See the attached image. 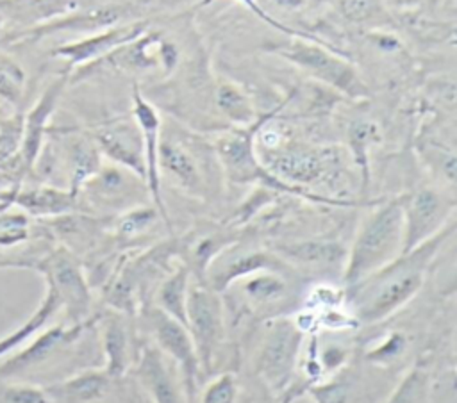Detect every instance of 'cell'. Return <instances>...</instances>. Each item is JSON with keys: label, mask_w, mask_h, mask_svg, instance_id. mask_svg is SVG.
<instances>
[{"label": "cell", "mask_w": 457, "mask_h": 403, "mask_svg": "<svg viewBox=\"0 0 457 403\" xmlns=\"http://www.w3.org/2000/svg\"><path fill=\"white\" fill-rule=\"evenodd\" d=\"M453 230L455 221L421 246L398 255L362 282L345 287V305L357 325L382 323L403 308L425 285L432 260Z\"/></svg>", "instance_id": "6da1fadb"}, {"label": "cell", "mask_w": 457, "mask_h": 403, "mask_svg": "<svg viewBox=\"0 0 457 403\" xmlns=\"http://www.w3.org/2000/svg\"><path fill=\"white\" fill-rule=\"evenodd\" d=\"M403 248L402 194L389 200H377L371 210L361 219L355 237L346 250L343 284L352 287L371 276L398 255Z\"/></svg>", "instance_id": "7a4b0ae2"}, {"label": "cell", "mask_w": 457, "mask_h": 403, "mask_svg": "<svg viewBox=\"0 0 457 403\" xmlns=\"http://www.w3.org/2000/svg\"><path fill=\"white\" fill-rule=\"evenodd\" d=\"M268 52L296 66L341 96L350 100H366L370 96V89L357 66L332 43L302 36H286V41L270 46Z\"/></svg>", "instance_id": "3957f363"}, {"label": "cell", "mask_w": 457, "mask_h": 403, "mask_svg": "<svg viewBox=\"0 0 457 403\" xmlns=\"http://www.w3.org/2000/svg\"><path fill=\"white\" fill-rule=\"evenodd\" d=\"M212 166L218 159L211 141L198 139L180 128H168L162 123L159 143V171L168 177L182 193L204 200L211 194Z\"/></svg>", "instance_id": "277c9868"}, {"label": "cell", "mask_w": 457, "mask_h": 403, "mask_svg": "<svg viewBox=\"0 0 457 403\" xmlns=\"http://www.w3.org/2000/svg\"><path fill=\"white\" fill-rule=\"evenodd\" d=\"M80 202L100 218H114L148 203L150 194L145 178L107 160L77 189V203Z\"/></svg>", "instance_id": "5b68a950"}, {"label": "cell", "mask_w": 457, "mask_h": 403, "mask_svg": "<svg viewBox=\"0 0 457 403\" xmlns=\"http://www.w3.org/2000/svg\"><path fill=\"white\" fill-rule=\"evenodd\" d=\"M186 328L193 339L202 374L211 376L227 337V323L221 294L209 287L205 280L191 278L186 305Z\"/></svg>", "instance_id": "8992f818"}, {"label": "cell", "mask_w": 457, "mask_h": 403, "mask_svg": "<svg viewBox=\"0 0 457 403\" xmlns=\"http://www.w3.org/2000/svg\"><path fill=\"white\" fill-rule=\"evenodd\" d=\"M305 332L296 319L270 317L255 353V373L273 391H284L295 376Z\"/></svg>", "instance_id": "52a82bcc"}, {"label": "cell", "mask_w": 457, "mask_h": 403, "mask_svg": "<svg viewBox=\"0 0 457 403\" xmlns=\"http://www.w3.org/2000/svg\"><path fill=\"white\" fill-rule=\"evenodd\" d=\"M403 248L407 253L453 223L455 196L436 185H423L402 194Z\"/></svg>", "instance_id": "ba28073f"}, {"label": "cell", "mask_w": 457, "mask_h": 403, "mask_svg": "<svg viewBox=\"0 0 457 403\" xmlns=\"http://www.w3.org/2000/svg\"><path fill=\"white\" fill-rule=\"evenodd\" d=\"M143 314L148 323L154 344L179 371L187 403H195L198 396L200 376L204 374L187 328L154 305L145 307Z\"/></svg>", "instance_id": "9c48e42d"}, {"label": "cell", "mask_w": 457, "mask_h": 403, "mask_svg": "<svg viewBox=\"0 0 457 403\" xmlns=\"http://www.w3.org/2000/svg\"><path fill=\"white\" fill-rule=\"evenodd\" d=\"M48 287L57 294L71 325L89 319L91 289L75 253L64 246L55 248L36 264Z\"/></svg>", "instance_id": "30bf717a"}, {"label": "cell", "mask_w": 457, "mask_h": 403, "mask_svg": "<svg viewBox=\"0 0 457 403\" xmlns=\"http://www.w3.org/2000/svg\"><path fill=\"white\" fill-rule=\"evenodd\" d=\"M105 59L114 68L129 75L164 78L175 71L180 59V50L170 37L157 30L146 29L136 39L123 45Z\"/></svg>", "instance_id": "8fae6325"}, {"label": "cell", "mask_w": 457, "mask_h": 403, "mask_svg": "<svg viewBox=\"0 0 457 403\" xmlns=\"http://www.w3.org/2000/svg\"><path fill=\"white\" fill-rule=\"evenodd\" d=\"M132 118L139 127L143 139V157H145V182L148 187L150 202L157 209L164 225L170 228V214L162 198V177L159 171V143L162 118L152 102L145 98L137 84L132 87Z\"/></svg>", "instance_id": "7c38bea8"}, {"label": "cell", "mask_w": 457, "mask_h": 403, "mask_svg": "<svg viewBox=\"0 0 457 403\" xmlns=\"http://www.w3.org/2000/svg\"><path fill=\"white\" fill-rule=\"evenodd\" d=\"M148 29L146 21L116 23L104 30L91 32L77 41H68L54 48V57L64 59L70 68L89 66L104 61L123 45L136 39Z\"/></svg>", "instance_id": "4fadbf2b"}, {"label": "cell", "mask_w": 457, "mask_h": 403, "mask_svg": "<svg viewBox=\"0 0 457 403\" xmlns=\"http://www.w3.org/2000/svg\"><path fill=\"white\" fill-rule=\"evenodd\" d=\"M236 244L221 251L205 273V284L216 292L223 294L236 282L259 273V271H278L286 273L287 264L273 250H245L236 251Z\"/></svg>", "instance_id": "5bb4252c"}, {"label": "cell", "mask_w": 457, "mask_h": 403, "mask_svg": "<svg viewBox=\"0 0 457 403\" xmlns=\"http://www.w3.org/2000/svg\"><path fill=\"white\" fill-rule=\"evenodd\" d=\"M102 157L145 178L143 139L134 118H116L93 128L89 134Z\"/></svg>", "instance_id": "9a60e30c"}, {"label": "cell", "mask_w": 457, "mask_h": 403, "mask_svg": "<svg viewBox=\"0 0 457 403\" xmlns=\"http://www.w3.org/2000/svg\"><path fill=\"white\" fill-rule=\"evenodd\" d=\"M132 373L154 403H187L182 382L155 344L141 348Z\"/></svg>", "instance_id": "2e32d148"}, {"label": "cell", "mask_w": 457, "mask_h": 403, "mask_svg": "<svg viewBox=\"0 0 457 403\" xmlns=\"http://www.w3.org/2000/svg\"><path fill=\"white\" fill-rule=\"evenodd\" d=\"M273 251L287 264L303 271H339L343 275L346 248L328 239H302L273 246Z\"/></svg>", "instance_id": "e0dca14e"}, {"label": "cell", "mask_w": 457, "mask_h": 403, "mask_svg": "<svg viewBox=\"0 0 457 403\" xmlns=\"http://www.w3.org/2000/svg\"><path fill=\"white\" fill-rule=\"evenodd\" d=\"M70 80V75L64 73L55 78L34 103V107L23 118V130H21V144H20V157L23 160L25 169H30L43 150L45 136L48 132V121L61 100V95Z\"/></svg>", "instance_id": "ac0fdd59"}, {"label": "cell", "mask_w": 457, "mask_h": 403, "mask_svg": "<svg viewBox=\"0 0 457 403\" xmlns=\"http://www.w3.org/2000/svg\"><path fill=\"white\" fill-rule=\"evenodd\" d=\"M114 380L104 367H93L55 382L45 391L55 403H100L111 394Z\"/></svg>", "instance_id": "d6986e66"}, {"label": "cell", "mask_w": 457, "mask_h": 403, "mask_svg": "<svg viewBox=\"0 0 457 403\" xmlns=\"http://www.w3.org/2000/svg\"><path fill=\"white\" fill-rule=\"evenodd\" d=\"M125 16V7L116 4H107L86 11H71L64 16H59L55 20H50L46 23L36 25L23 32V36H46L55 32H96L104 30L107 27H112L116 23H121V18Z\"/></svg>", "instance_id": "ffe728a7"}, {"label": "cell", "mask_w": 457, "mask_h": 403, "mask_svg": "<svg viewBox=\"0 0 457 403\" xmlns=\"http://www.w3.org/2000/svg\"><path fill=\"white\" fill-rule=\"evenodd\" d=\"M100 346L105 360L104 369L114 378L123 376L132 364L130 335L123 314L112 310L100 319Z\"/></svg>", "instance_id": "44dd1931"}, {"label": "cell", "mask_w": 457, "mask_h": 403, "mask_svg": "<svg viewBox=\"0 0 457 403\" xmlns=\"http://www.w3.org/2000/svg\"><path fill=\"white\" fill-rule=\"evenodd\" d=\"M234 285L239 287L245 301L255 310L271 312V308H278V305L291 300L284 273L278 271H259L236 282Z\"/></svg>", "instance_id": "7402d4cb"}, {"label": "cell", "mask_w": 457, "mask_h": 403, "mask_svg": "<svg viewBox=\"0 0 457 403\" xmlns=\"http://www.w3.org/2000/svg\"><path fill=\"white\" fill-rule=\"evenodd\" d=\"M212 100L216 112L225 119V123H228V127H248L261 116L250 95L228 78L220 77L214 82Z\"/></svg>", "instance_id": "603a6c76"}, {"label": "cell", "mask_w": 457, "mask_h": 403, "mask_svg": "<svg viewBox=\"0 0 457 403\" xmlns=\"http://www.w3.org/2000/svg\"><path fill=\"white\" fill-rule=\"evenodd\" d=\"M191 271L180 260L173 266V269L159 282L154 292V307L168 314L170 317L177 319L186 326V305H187V292L191 284Z\"/></svg>", "instance_id": "cb8c5ba5"}, {"label": "cell", "mask_w": 457, "mask_h": 403, "mask_svg": "<svg viewBox=\"0 0 457 403\" xmlns=\"http://www.w3.org/2000/svg\"><path fill=\"white\" fill-rule=\"evenodd\" d=\"M382 139L380 128L377 123L370 119H357L348 125L346 130V143H348V153L352 157V162L359 169L361 177V193L364 194L371 182V162H370V152L373 146H377Z\"/></svg>", "instance_id": "d4e9b609"}, {"label": "cell", "mask_w": 457, "mask_h": 403, "mask_svg": "<svg viewBox=\"0 0 457 403\" xmlns=\"http://www.w3.org/2000/svg\"><path fill=\"white\" fill-rule=\"evenodd\" d=\"M159 221H162V218L159 216L157 209L152 203H145L114 216L111 219L109 234L114 243L129 246L148 235L150 230L159 225Z\"/></svg>", "instance_id": "484cf974"}, {"label": "cell", "mask_w": 457, "mask_h": 403, "mask_svg": "<svg viewBox=\"0 0 457 403\" xmlns=\"http://www.w3.org/2000/svg\"><path fill=\"white\" fill-rule=\"evenodd\" d=\"M16 203L36 216H62L77 210V194L70 189L43 185L18 194Z\"/></svg>", "instance_id": "4316f807"}, {"label": "cell", "mask_w": 457, "mask_h": 403, "mask_svg": "<svg viewBox=\"0 0 457 403\" xmlns=\"http://www.w3.org/2000/svg\"><path fill=\"white\" fill-rule=\"evenodd\" d=\"M79 2L80 0H4L0 7L16 20H29L41 25L79 9Z\"/></svg>", "instance_id": "83f0119b"}, {"label": "cell", "mask_w": 457, "mask_h": 403, "mask_svg": "<svg viewBox=\"0 0 457 403\" xmlns=\"http://www.w3.org/2000/svg\"><path fill=\"white\" fill-rule=\"evenodd\" d=\"M430 385L428 366L418 362L400 378L386 403H430Z\"/></svg>", "instance_id": "f1b7e54d"}, {"label": "cell", "mask_w": 457, "mask_h": 403, "mask_svg": "<svg viewBox=\"0 0 457 403\" xmlns=\"http://www.w3.org/2000/svg\"><path fill=\"white\" fill-rule=\"evenodd\" d=\"M341 16L353 25L366 27L370 30L384 29L391 25V16L382 0H339Z\"/></svg>", "instance_id": "f546056e"}, {"label": "cell", "mask_w": 457, "mask_h": 403, "mask_svg": "<svg viewBox=\"0 0 457 403\" xmlns=\"http://www.w3.org/2000/svg\"><path fill=\"white\" fill-rule=\"evenodd\" d=\"M25 70L12 59L0 53V98L18 105L25 93Z\"/></svg>", "instance_id": "4dcf8cb0"}, {"label": "cell", "mask_w": 457, "mask_h": 403, "mask_svg": "<svg viewBox=\"0 0 457 403\" xmlns=\"http://www.w3.org/2000/svg\"><path fill=\"white\" fill-rule=\"evenodd\" d=\"M239 394L237 376L230 371L212 376L200 394V403H236Z\"/></svg>", "instance_id": "1f68e13d"}, {"label": "cell", "mask_w": 457, "mask_h": 403, "mask_svg": "<svg viewBox=\"0 0 457 403\" xmlns=\"http://www.w3.org/2000/svg\"><path fill=\"white\" fill-rule=\"evenodd\" d=\"M405 346H407L405 337L400 332H391L377 348H373L366 353V358L371 360L373 364L386 366V364L393 362L395 358H398L403 353Z\"/></svg>", "instance_id": "d6a6232c"}, {"label": "cell", "mask_w": 457, "mask_h": 403, "mask_svg": "<svg viewBox=\"0 0 457 403\" xmlns=\"http://www.w3.org/2000/svg\"><path fill=\"white\" fill-rule=\"evenodd\" d=\"M237 2H241L250 12H253L261 21H264L266 25H270L271 29H275V30H278L280 34H284V36H302V37H311V39H320L316 34H312V32H307V30H298V29H293V27H289V25H284L280 20H277L271 12H268L262 5H261V2L259 0H237ZM320 41H325V39H320Z\"/></svg>", "instance_id": "836d02e7"}, {"label": "cell", "mask_w": 457, "mask_h": 403, "mask_svg": "<svg viewBox=\"0 0 457 403\" xmlns=\"http://www.w3.org/2000/svg\"><path fill=\"white\" fill-rule=\"evenodd\" d=\"M4 403H55V401L41 387L18 383L5 389Z\"/></svg>", "instance_id": "e575fe53"}, {"label": "cell", "mask_w": 457, "mask_h": 403, "mask_svg": "<svg viewBox=\"0 0 457 403\" xmlns=\"http://www.w3.org/2000/svg\"><path fill=\"white\" fill-rule=\"evenodd\" d=\"M29 234L25 214H11L0 218V244H16Z\"/></svg>", "instance_id": "d590c367"}, {"label": "cell", "mask_w": 457, "mask_h": 403, "mask_svg": "<svg viewBox=\"0 0 457 403\" xmlns=\"http://www.w3.org/2000/svg\"><path fill=\"white\" fill-rule=\"evenodd\" d=\"M318 360L323 374H336L348 362V350L337 344L325 346V350H318Z\"/></svg>", "instance_id": "8d00e7d4"}, {"label": "cell", "mask_w": 457, "mask_h": 403, "mask_svg": "<svg viewBox=\"0 0 457 403\" xmlns=\"http://www.w3.org/2000/svg\"><path fill=\"white\" fill-rule=\"evenodd\" d=\"M420 2H421V0H391V4H393L395 7H398V9H412V7H416Z\"/></svg>", "instance_id": "74e56055"}, {"label": "cell", "mask_w": 457, "mask_h": 403, "mask_svg": "<svg viewBox=\"0 0 457 403\" xmlns=\"http://www.w3.org/2000/svg\"><path fill=\"white\" fill-rule=\"evenodd\" d=\"M4 30V14H0V34Z\"/></svg>", "instance_id": "f35d334b"}]
</instances>
